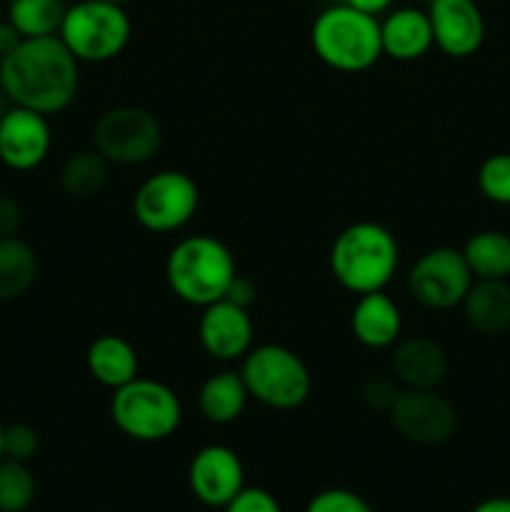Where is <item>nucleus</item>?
<instances>
[{
    "instance_id": "1",
    "label": "nucleus",
    "mask_w": 510,
    "mask_h": 512,
    "mask_svg": "<svg viewBox=\"0 0 510 512\" xmlns=\"http://www.w3.org/2000/svg\"><path fill=\"white\" fill-rule=\"evenodd\" d=\"M78 63L58 35L23 38L0 58V88L18 108L55 115L78 95Z\"/></svg>"
},
{
    "instance_id": "2",
    "label": "nucleus",
    "mask_w": 510,
    "mask_h": 512,
    "mask_svg": "<svg viewBox=\"0 0 510 512\" xmlns=\"http://www.w3.org/2000/svg\"><path fill=\"white\" fill-rule=\"evenodd\" d=\"M400 245L393 230L375 220H358L340 230L330 245V273L348 293L385 290L398 273Z\"/></svg>"
},
{
    "instance_id": "3",
    "label": "nucleus",
    "mask_w": 510,
    "mask_h": 512,
    "mask_svg": "<svg viewBox=\"0 0 510 512\" xmlns=\"http://www.w3.org/2000/svg\"><path fill=\"white\" fill-rule=\"evenodd\" d=\"M238 275L235 258L223 240L213 235H190L175 243L165 260V280L178 300L205 305L223 300Z\"/></svg>"
},
{
    "instance_id": "4",
    "label": "nucleus",
    "mask_w": 510,
    "mask_h": 512,
    "mask_svg": "<svg viewBox=\"0 0 510 512\" xmlns=\"http://www.w3.org/2000/svg\"><path fill=\"white\" fill-rule=\"evenodd\" d=\"M310 43L315 55L340 73H363L383 55L380 20L345 3L330 5L313 20Z\"/></svg>"
},
{
    "instance_id": "5",
    "label": "nucleus",
    "mask_w": 510,
    "mask_h": 512,
    "mask_svg": "<svg viewBox=\"0 0 510 512\" xmlns=\"http://www.w3.org/2000/svg\"><path fill=\"white\" fill-rule=\"evenodd\" d=\"M240 375L250 398L273 410H295L310 398L313 375L295 350L265 343L245 353Z\"/></svg>"
},
{
    "instance_id": "6",
    "label": "nucleus",
    "mask_w": 510,
    "mask_h": 512,
    "mask_svg": "<svg viewBox=\"0 0 510 512\" xmlns=\"http://www.w3.org/2000/svg\"><path fill=\"white\" fill-rule=\"evenodd\" d=\"M110 418L130 440L158 443L180 428L183 403L170 385L138 375L128 385L113 390Z\"/></svg>"
},
{
    "instance_id": "7",
    "label": "nucleus",
    "mask_w": 510,
    "mask_h": 512,
    "mask_svg": "<svg viewBox=\"0 0 510 512\" xmlns=\"http://www.w3.org/2000/svg\"><path fill=\"white\" fill-rule=\"evenodd\" d=\"M133 23L125 5L78 0L65 10L58 38L83 63H108L130 43Z\"/></svg>"
},
{
    "instance_id": "8",
    "label": "nucleus",
    "mask_w": 510,
    "mask_h": 512,
    "mask_svg": "<svg viewBox=\"0 0 510 512\" xmlns=\"http://www.w3.org/2000/svg\"><path fill=\"white\" fill-rule=\"evenodd\" d=\"M93 145L108 163L143 165L163 145V128L150 110L118 105L95 120Z\"/></svg>"
},
{
    "instance_id": "9",
    "label": "nucleus",
    "mask_w": 510,
    "mask_h": 512,
    "mask_svg": "<svg viewBox=\"0 0 510 512\" xmlns=\"http://www.w3.org/2000/svg\"><path fill=\"white\" fill-rule=\"evenodd\" d=\"M200 190L183 170H160L140 183L133 195V215L150 233H175L198 213Z\"/></svg>"
},
{
    "instance_id": "10",
    "label": "nucleus",
    "mask_w": 510,
    "mask_h": 512,
    "mask_svg": "<svg viewBox=\"0 0 510 512\" xmlns=\"http://www.w3.org/2000/svg\"><path fill=\"white\" fill-rule=\"evenodd\" d=\"M473 280L463 250L440 245L415 260L408 273V293L423 308L450 310L463 303Z\"/></svg>"
},
{
    "instance_id": "11",
    "label": "nucleus",
    "mask_w": 510,
    "mask_h": 512,
    "mask_svg": "<svg viewBox=\"0 0 510 512\" xmlns=\"http://www.w3.org/2000/svg\"><path fill=\"white\" fill-rule=\"evenodd\" d=\"M388 413L395 430L415 445H440L458 428L453 403L435 388H400Z\"/></svg>"
},
{
    "instance_id": "12",
    "label": "nucleus",
    "mask_w": 510,
    "mask_h": 512,
    "mask_svg": "<svg viewBox=\"0 0 510 512\" xmlns=\"http://www.w3.org/2000/svg\"><path fill=\"white\" fill-rule=\"evenodd\" d=\"M190 493L208 508H225L245 488L243 460L228 445H205L188 468Z\"/></svg>"
},
{
    "instance_id": "13",
    "label": "nucleus",
    "mask_w": 510,
    "mask_h": 512,
    "mask_svg": "<svg viewBox=\"0 0 510 512\" xmlns=\"http://www.w3.org/2000/svg\"><path fill=\"white\" fill-rule=\"evenodd\" d=\"M435 48L448 58H470L485 40V18L475 0H430Z\"/></svg>"
},
{
    "instance_id": "14",
    "label": "nucleus",
    "mask_w": 510,
    "mask_h": 512,
    "mask_svg": "<svg viewBox=\"0 0 510 512\" xmlns=\"http://www.w3.org/2000/svg\"><path fill=\"white\" fill-rule=\"evenodd\" d=\"M198 340L205 353L215 360H240L253 348V318L248 308L215 300L205 305L198 320Z\"/></svg>"
},
{
    "instance_id": "15",
    "label": "nucleus",
    "mask_w": 510,
    "mask_h": 512,
    "mask_svg": "<svg viewBox=\"0 0 510 512\" xmlns=\"http://www.w3.org/2000/svg\"><path fill=\"white\" fill-rule=\"evenodd\" d=\"M53 135L48 115L18 108L0 118V160L13 170H33L48 158Z\"/></svg>"
},
{
    "instance_id": "16",
    "label": "nucleus",
    "mask_w": 510,
    "mask_h": 512,
    "mask_svg": "<svg viewBox=\"0 0 510 512\" xmlns=\"http://www.w3.org/2000/svg\"><path fill=\"white\" fill-rule=\"evenodd\" d=\"M390 370L403 388H438L448 373V358L433 338L410 335L393 345Z\"/></svg>"
},
{
    "instance_id": "17",
    "label": "nucleus",
    "mask_w": 510,
    "mask_h": 512,
    "mask_svg": "<svg viewBox=\"0 0 510 512\" xmlns=\"http://www.w3.org/2000/svg\"><path fill=\"white\" fill-rule=\"evenodd\" d=\"M350 330L365 348H393L403 333V315H400L398 303L385 295V290H375L358 298L350 313Z\"/></svg>"
},
{
    "instance_id": "18",
    "label": "nucleus",
    "mask_w": 510,
    "mask_h": 512,
    "mask_svg": "<svg viewBox=\"0 0 510 512\" xmlns=\"http://www.w3.org/2000/svg\"><path fill=\"white\" fill-rule=\"evenodd\" d=\"M380 45H383V55L400 63L423 58L435 45L428 10L410 8V5L390 10L380 23Z\"/></svg>"
},
{
    "instance_id": "19",
    "label": "nucleus",
    "mask_w": 510,
    "mask_h": 512,
    "mask_svg": "<svg viewBox=\"0 0 510 512\" xmlns=\"http://www.w3.org/2000/svg\"><path fill=\"white\" fill-rule=\"evenodd\" d=\"M460 305H463L465 323L478 335L495 338L510 328L508 280H473Z\"/></svg>"
},
{
    "instance_id": "20",
    "label": "nucleus",
    "mask_w": 510,
    "mask_h": 512,
    "mask_svg": "<svg viewBox=\"0 0 510 512\" xmlns=\"http://www.w3.org/2000/svg\"><path fill=\"white\" fill-rule=\"evenodd\" d=\"M85 365L103 388L118 390L138 378V350L120 335H100L85 353Z\"/></svg>"
},
{
    "instance_id": "21",
    "label": "nucleus",
    "mask_w": 510,
    "mask_h": 512,
    "mask_svg": "<svg viewBox=\"0 0 510 512\" xmlns=\"http://www.w3.org/2000/svg\"><path fill=\"white\" fill-rule=\"evenodd\" d=\"M248 388L243 383L240 370H220V373L210 375L198 393V408L208 423L213 425H228L243 415L245 405H248Z\"/></svg>"
},
{
    "instance_id": "22",
    "label": "nucleus",
    "mask_w": 510,
    "mask_h": 512,
    "mask_svg": "<svg viewBox=\"0 0 510 512\" xmlns=\"http://www.w3.org/2000/svg\"><path fill=\"white\" fill-rule=\"evenodd\" d=\"M463 258L475 280H508L510 235L503 230H480L468 238Z\"/></svg>"
},
{
    "instance_id": "23",
    "label": "nucleus",
    "mask_w": 510,
    "mask_h": 512,
    "mask_svg": "<svg viewBox=\"0 0 510 512\" xmlns=\"http://www.w3.org/2000/svg\"><path fill=\"white\" fill-rule=\"evenodd\" d=\"M38 278V255L18 235L0 238V300H15Z\"/></svg>"
},
{
    "instance_id": "24",
    "label": "nucleus",
    "mask_w": 510,
    "mask_h": 512,
    "mask_svg": "<svg viewBox=\"0 0 510 512\" xmlns=\"http://www.w3.org/2000/svg\"><path fill=\"white\" fill-rule=\"evenodd\" d=\"M65 10L63 0H10L8 23L20 38H48L60 33Z\"/></svg>"
},
{
    "instance_id": "25",
    "label": "nucleus",
    "mask_w": 510,
    "mask_h": 512,
    "mask_svg": "<svg viewBox=\"0 0 510 512\" xmlns=\"http://www.w3.org/2000/svg\"><path fill=\"white\" fill-rule=\"evenodd\" d=\"M108 160L98 150H78L68 155V160L60 168V188L70 198H90L100 193V188L108 180Z\"/></svg>"
},
{
    "instance_id": "26",
    "label": "nucleus",
    "mask_w": 510,
    "mask_h": 512,
    "mask_svg": "<svg viewBox=\"0 0 510 512\" xmlns=\"http://www.w3.org/2000/svg\"><path fill=\"white\" fill-rule=\"evenodd\" d=\"M35 500V478L28 465L0 460V512H25Z\"/></svg>"
},
{
    "instance_id": "27",
    "label": "nucleus",
    "mask_w": 510,
    "mask_h": 512,
    "mask_svg": "<svg viewBox=\"0 0 510 512\" xmlns=\"http://www.w3.org/2000/svg\"><path fill=\"white\" fill-rule=\"evenodd\" d=\"M478 188L490 203L510 205V153H495L480 163Z\"/></svg>"
},
{
    "instance_id": "28",
    "label": "nucleus",
    "mask_w": 510,
    "mask_h": 512,
    "mask_svg": "<svg viewBox=\"0 0 510 512\" xmlns=\"http://www.w3.org/2000/svg\"><path fill=\"white\" fill-rule=\"evenodd\" d=\"M40 448V435L38 430L30 428L25 423H15L5 428L3 433V458L18 460V463H28L35 458Z\"/></svg>"
},
{
    "instance_id": "29",
    "label": "nucleus",
    "mask_w": 510,
    "mask_h": 512,
    "mask_svg": "<svg viewBox=\"0 0 510 512\" xmlns=\"http://www.w3.org/2000/svg\"><path fill=\"white\" fill-rule=\"evenodd\" d=\"M305 512H373L358 493L345 488H330L310 498Z\"/></svg>"
},
{
    "instance_id": "30",
    "label": "nucleus",
    "mask_w": 510,
    "mask_h": 512,
    "mask_svg": "<svg viewBox=\"0 0 510 512\" xmlns=\"http://www.w3.org/2000/svg\"><path fill=\"white\" fill-rule=\"evenodd\" d=\"M398 393V380L385 378V375H373V378L365 380L363 388H360V398L375 410H390V405L398 398Z\"/></svg>"
},
{
    "instance_id": "31",
    "label": "nucleus",
    "mask_w": 510,
    "mask_h": 512,
    "mask_svg": "<svg viewBox=\"0 0 510 512\" xmlns=\"http://www.w3.org/2000/svg\"><path fill=\"white\" fill-rule=\"evenodd\" d=\"M225 512H283L275 495L263 488H243L228 505Z\"/></svg>"
},
{
    "instance_id": "32",
    "label": "nucleus",
    "mask_w": 510,
    "mask_h": 512,
    "mask_svg": "<svg viewBox=\"0 0 510 512\" xmlns=\"http://www.w3.org/2000/svg\"><path fill=\"white\" fill-rule=\"evenodd\" d=\"M20 205L15 203V198H10L8 193H0V238H8L15 235L20 228Z\"/></svg>"
},
{
    "instance_id": "33",
    "label": "nucleus",
    "mask_w": 510,
    "mask_h": 512,
    "mask_svg": "<svg viewBox=\"0 0 510 512\" xmlns=\"http://www.w3.org/2000/svg\"><path fill=\"white\" fill-rule=\"evenodd\" d=\"M255 298H258V290H255L253 280L245 278V275H235L228 293H225V300L240 305V308H250L255 303Z\"/></svg>"
},
{
    "instance_id": "34",
    "label": "nucleus",
    "mask_w": 510,
    "mask_h": 512,
    "mask_svg": "<svg viewBox=\"0 0 510 512\" xmlns=\"http://www.w3.org/2000/svg\"><path fill=\"white\" fill-rule=\"evenodd\" d=\"M343 3L350 5V8L360 10V13H368L378 18L380 13H385V10L393 5V0H343Z\"/></svg>"
},
{
    "instance_id": "35",
    "label": "nucleus",
    "mask_w": 510,
    "mask_h": 512,
    "mask_svg": "<svg viewBox=\"0 0 510 512\" xmlns=\"http://www.w3.org/2000/svg\"><path fill=\"white\" fill-rule=\"evenodd\" d=\"M20 40H23V38H20L18 30H15L13 25H10V23L0 25V58H3L8 50H13L15 45L20 43Z\"/></svg>"
},
{
    "instance_id": "36",
    "label": "nucleus",
    "mask_w": 510,
    "mask_h": 512,
    "mask_svg": "<svg viewBox=\"0 0 510 512\" xmlns=\"http://www.w3.org/2000/svg\"><path fill=\"white\" fill-rule=\"evenodd\" d=\"M470 512H510V498H488Z\"/></svg>"
},
{
    "instance_id": "37",
    "label": "nucleus",
    "mask_w": 510,
    "mask_h": 512,
    "mask_svg": "<svg viewBox=\"0 0 510 512\" xmlns=\"http://www.w3.org/2000/svg\"><path fill=\"white\" fill-rule=\"evenodd\" d=\"M103 3H115V5H128V3H133V0H103Z\"/></svg>"
},
{
    "instance_id": "38",
    "label": "nucleus",
    "mask_w": 510,
    "mask_h": 512,
    "mask_svg": "<svg viewBox=\"0 0 510 512\" xmlns=\"http://www.w3.org/2000/svg\"><path fill=\"white\" fill-rule=\"evenodd\" d=\"M3 433H5V428L0 425V460H3Z\"/></svg>"
}]
</instances>
